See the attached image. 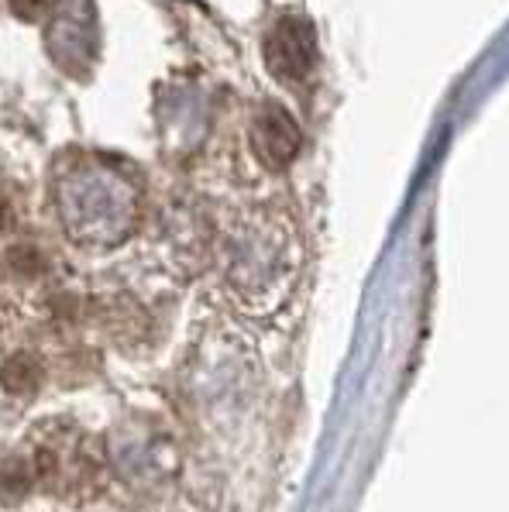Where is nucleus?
I'll list each match as a JSON object with an SVG mask.
<instances>
[{
	"label": "nucleus",
	"mask_w": 509,
	"mask_h": 512,
	"mask_svg": "<svg viewBox=\"0 0 509 512\" xmlns=\"http://www.w3.org/2000/svg\"><path fill=\"white\" fill-rule=\"evenodd\" d=\"M42 382V365H38L35 354H14L11 361H4L0 368V385L7 392H18V396H31Z\"/></svg>",
	"instance_id": "obj_3"
},
{
	"label": "nucleus",
	"mask_w": 509,
	"mask_h": 512,
	"mask_svg": "<svg viewBox=\"0 0 509 512\" xmlns=\"http://www.w3.org/2000/svg\"><path fill=\"white\" fill-rule=\"evenodd\" d=\"M317 49H313V31L307 21L300 18H283L272 35L265 38V62H269L272 76L286 83H296L313 69Z\"/></svg>",
	"instance_id": "obj_1"
},
{
	"label": "nucleus",
	"mask_w": 509,
	"mask_h": 512,
	"mask_svg": "<svg viewBox=\"0 0 509 512\" xmlns=\"http://www.w3.org/2000/svg\"><path fill=\"white\" fill-rule=\"evenodd\" d=\"M255 148L265 162L279 169V165H286L296 155V148H300V131H296V124L289 121L283 110L272 107V110H265L255 124Z\"/></svg>",
	"instance_id": "obj_2"
},
{
	"label": "nucleus",
	"mask_w": 509,
	"mask_h": 512,
	"mask_svg": "<svg viewBox=\"0 0 509 512\" xmlns=\"http://www.w3.org/2000/svg\"><path fill=\"white\" fill-rule=\"evenodd\" d=\"M49 7V0H11V14L21 21H38Z\"/></svg>",
	"instance_id": "obj_4"
}]
</instances>
